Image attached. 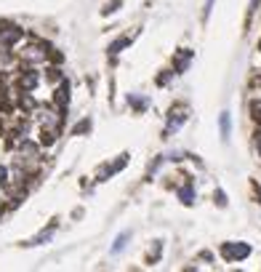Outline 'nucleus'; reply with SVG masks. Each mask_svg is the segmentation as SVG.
Masks as SVG:
<instances>
[{
  "mask_svg": "<svg viewBox=\"0 0 261 272\" xmlns=\"http://www.w3.org/2000/svg\"><path fill=\"white\" fill-rule=\"evenodd\" d=\"M253 147H256V152H259V157H261V128L253 134Z\"/></svg>",
  "mask_w": 261,
  "mask_h": 272,
  "instance_id": "nucleus-19",
  "label": "nucleus"
},
{
  "mask_svg": "<svg viewBox=\"0 0 261 272\" xmlns=\"http://www.w3.org/2000/svg\"><path fill=\"white\" fill-rule=\"evenodd\" d=\"M123 5V0H112V3H107V8H101V14L104 16H110V14H115L117 8Z\"/></svg>",
  "mask_w": 261,
  "mask_h": 272,
  "instance_id": "nucleus-18",
  "label": "nucleus"
},
{
  "mask_svg": "<svg viewBox=\"0 0 261 272\" xmlns=\"http://www.w3.org/2000/svg\"><path fill=\"white\" fill-rule=\"evenodd\" d=\"M221 256L226 259V262H245L248 256H251V246L248 243H224L221 246Z\"/></svg>",
  "mask_w": 261,
  "mask_h": 272,
  "instance_id": "nucleus-2",
  "label": "nucleus"
},
{
  "mask_svg": "<svg viewBox=\"0 0 261 272\" xmlns=\"http://www.w3.org/2000/svg\"><path fill=\"white\" fill-rule=\"evenodd\" d=\"M128 152H123V155H117V160L115 163H104V166L99 168V174H96V181H107L110 176H115V174H120L123 168L128 166Z\"/></svg>",
  "mask_w": 261,
  "mask_h": 272,
  "instance_id": "nucleus-3",
  "label": "nucleus"
},
{
  "mask_svg": "<svg viewBox=\"0 0 261 272\" xmlns=\"http://www.w3.org/2000/svg\"><path fill=\"white\" fill-rule=\"evenodd\" d=\"M189 120V110H186V104H176V107H171V112H168V123H166V131H163V136H171V134H176L184 123Z\"/></svg>",
  "mask_w": 261,
  "mask_h": 272,
  "instance_id": "nucleus-1",
  "label": "nucleus"
},
{
  "mask_svg": "<svg viewBox=\"0 0 261 272\" xmlns=\"http://www.w3.org/2000/svg\"><path fill=\"white\" fill-rule=\"evenodd\" d=\"M91 126H93V123H91V117H83V120H77L75 126H72V136H83V134H88L91 131Z\"/></svg>",
  "mask_w": 261,
  "mask_h": 272,
  "instance_id": "nucleus-12",
  "label": "nucleus"
},
{
  "mask_svg": "<svg viewBox=\"0 0 261 272\" xmlns=\"http://www.w3.org/2000/svg\"><path fill=\"white\" fill-rule=\"evenodd\" d=\"M128 240H130V232H120V235L115 237V243H112V248H110V253L112 256H117V253H123L126 251V246H128Z\"/></svg>",
  "mask_w": 261,
  "mask_h": 272,
  "instance_id": "nucleus-8",
  "label": "nucleus"
},
{
  "mask_svg": "<svg viewBox=\"0 0 261 272\" xmlns=\"http://www.w3.org/2000/svg\"><path fill=\"white\" fill-rule=\"evenodd\" d=\"M192 59H195V51H192V48L176 51V56H173V72H176V75H184V72L189 70Z\"/></svg>",
  "mask_w": 261,
  "mask_h": 272,
  "instance_id": "nucleus-6",
  "label": "nucleus"
},
{
  "mask_svg": "<svg viewBox=\"0 0 261 272\" xmlns=\"http://www.w3.org/2000/svg\"><path fill=\"white\" fill-rule=\"evenodd\" d=\"M219 134H221V139H224V141H229V134H232V117H229V112H221V115H219Z\"/></svg>",
  "mask_w": 261,
  "mask_h": 272,
  "instance_id": "nucleus-9",
  "label": "nucleus"
},
{
  "mask_svg": "<svg viewBox=\"0 0 261 272\" xmlns=\"http://www.w3.org/2000/svg\"><path fill=\"white\" fill-rule=\"evenodd\" d=\"M253 192H256V200L261 203V187L259 184H253Z\"/></svg>",
  "mask_w": 261,
  "mask_h": 272,
  "instance_id": "nucleus-21",
  "label": "nucleus"
},
{
  "mask_svg": "<svg viewBox=\"0 0 261 272\" xmlns=\"http://www.w3.org/2000/svg\"><path fill=\"white\" fill-rule=\"evenodd\" d=\"M160 251H163V243L157 240L155 243V251H149V264H157V262H160Z\"/></svg>",
  "mask_w": 261,
  "mask_h": 272,
  "instance_id": "nucleus-17",
  "label": "nucleus"
},
{
  "mask_svg": "<svg viewBox=\"0 0 261 272\" xmlns=\"http://www.w3.org/2000/svg\"><path fill=\"white\" fill-rule=\"evenodd\" d=\"M37 86H40V72H37L35 67L27 64V70H21V75H19V91H27V94H32Z\"/></svg>",
  "mask_w": 261,
  "mask_h": 272,
  "instance_id": "nucleus-4",
  "label": "nucleus"
},
{
  "mask_svg": "<svg viewBox=\"0 0 261 272\" xmlns=\"http://www.w3.org/2000/svg\"><path fill=\"white\" fill-rule=\"evenodd\" d=\"M176 192H179V200L184 203V206H192V203L197 200V192H195V184H192V181H184Z\"/></svg>",
  "mask_w": 261,
  "mask_h": 272,
  "instance_id": "nucleus-7",
  "label": "nucleus"
},
{
  "mask_svg": "<svg viewBox=\"0 0 261 272\" xmlns=\"http://www.w3.org/2000/svg\"><path fill=\"white\" fill-rule=\"evenodd\" d=\"M54 230H56V224H51L48 230H43L40 235H35V237H32V240L27 243V246H43V243H48L51 237H54Z\"/></svg>",
  "mask_w": 261,
  "mask_h": 272,
  "instance_id": "nucleus-11",
  "label": "nucleus"
},
{
  "mask_svg": "<svg viewBox=\"0 0 261 272\" xmlns=\"http://www.w3.org/2000/svg\"><path fill=\"white\" fill-rule=\"evenodd\" d=\"M128 104L133 107L136 112H147V107H149V99H147V96H139V94H130V96H128Z\"/></svg>",
  "mask_w": 261,
  "mask_h": 272,
  "instance_id": "nucleus-10",
  "label": "nucleus"
},
{
  "mask_svg": "<svg viewBox=\"0 0 261 272\" xmlns=\"http://www.w3.org/2000/svg\"><path fill=\"white\" fill-rule=\"evenodd\" d=\"M70 91H72V86H70V80H61L59 86H56V94H54V107L59 112H70Z\"/></svg>",
  "mask_w": 261,
  "mask_h": 272,
  "instance_id": "nucleus-5",
  "label": "nucleus"
},
{
  "mask_svg": "<svg viewBox=\"0 0 261 272\" xmlns=\"http://www.w3.org/2000/svg\"><path fill=\"white\" fill-rule=\"evenodd\" d=\"M128 45H130V38H117V40L110 43V48H107V51H110V56H117L123 48H128Z\"/></svg>",
  "mask_w": 261,
  "mask_h": 272,
  "instance_id": "nucleus-13",
  "label": "nucleus"
},
{
  "mask_svg": "<svg viewBox=\"0 0 261 272\" xmlns=\"http://www.w3.org/2000/svg\"><path fill=\"white\" fill-rule=\"evenodd\" d=\"M163 160H166V157H163V155H157L155 160L149 163V168H147V179H152V176H155V174H157V168L163 166Z\"/></svg>",
  "mask_w": 261,
  "mask_h": 272,
  "instance_id": "nucleus-14",
  "label": "nucleus"
},
{
  "mask_svg": "<svg viewBox=\"0 0 261 272\" xmlns=\"http://www.w3.org/2000/svg\"><path fill=\"white\" fill-rule=\"evenodd\" d=\"M213 203H216L219 208H226V192L224 190H216V192H213Z\"/></svg>",
  "mask_w": 261,
  "mask_h": 272,
  "instance_id": "nucleus-16",
  "label": "nucleus"
},
{
  "mask_svg": "<svg viewBox=\"0 0 261 272\" xmlns=\"http://www.w3.org/2000/svg\"><path fill=\"white\" fill-rule=\"evenodd\" d=\"M173 75H176L173 70H163V75H157V86H168L173 80Z\"/></svg>",
  "mask_w": 261,
  "mask_h": 272,
  "instance_id": "nucleus-15",
  "label": "nucleus"
},
{
  "mask_svg": "<svg viewBox=\"0 0 261 272\" xmlns=\"http://www.w3.org/2000/svg\"><path fill=\"white\" fill-rule=\"evenodd\" d=\"M259 5H261V0H251V5H248V16H253L259 11Z\"/></svg>",
  "mask_w": 261,
  "mask_h": 272,
  "instance_id": "nucleus-20",
  "label": "nucleus"
}]
</instances>
